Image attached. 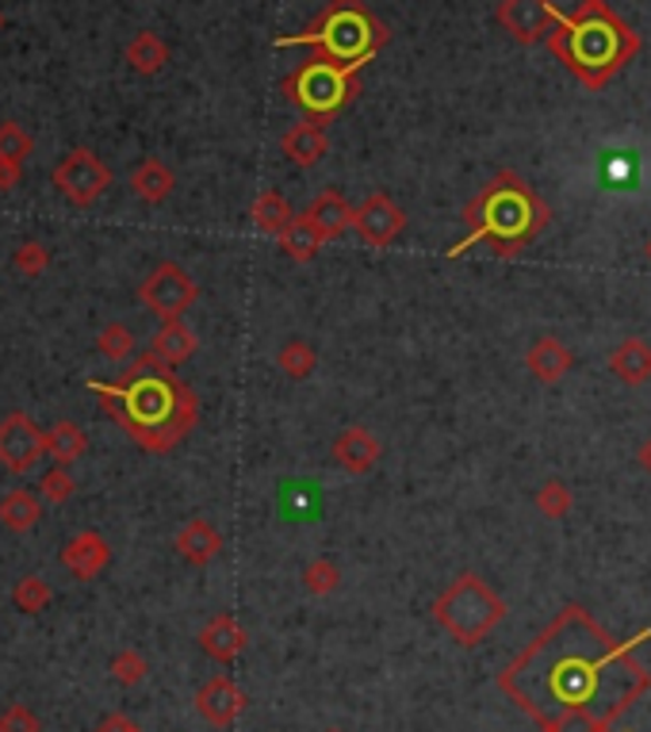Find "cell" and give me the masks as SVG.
<instances>
[{"label":"cell","mask_w":651,"mask_h":732,"mask_svg":"<svg viewBox=\"0 0 651 732\" xmlns=\"http://www.w3.org/2000/svg\"><path fill=\"white\" fill-rule=\"evenodd\" d=\"M651 629L632 641H613L583 606H563L552 625L506 663L499 686L521 713L552 725L555 718H579L613 725L651 691L648 667L637 660Z\"/></svg>","instance_id":"6da1fadb"},{"label":"cell","mask_w":651,"mask_h":732,"mask_svg":"<svg viewBox=\"0 0 651 732\" xmlns=\"http://www.w3.org/2000/svg\"><path fill=\"white\" fill-rule=\"evenodd\" d=\"M100 407L146 453H172L199 422V399L185 380L154 353H142L119 380H92Z\"/></svg>","instance_id":"7a4b0ae2"},{"label":"cell","mask_w":651,"mask_h":732,"mask_svg":"<svg viewBox=\"0 0 651 732\" xmlns=\"http://www.w3.org/2000/svg\"><path fill=\"white\" fill-rule=\"evenodd\" d=\"M549 222L552 208L536 196V188L514 169H502L464 208L467 230L448 246L445 257H464L475 246H487L494 257H517L549 230Z\"/></svg>","instance_id":"3957f363"},{"label":"cell","mask_w":651,"mask_h":732,"mask_svg":"<svg viewBox=\"0 0 651 732\" xmlns=\"http://www.w3.org/2000/svg\"><path fill=\"white\" fill-rule=\"evenodd\" d=\"M549 50L586 89H605L640 55V36L605 0H579L549 36Z\"/></svg>","instance_id":"277c9868"},{"label":"cell","mask_w":651,"mask_h":732,"mask_svg":"<svg viewBox=\"0 0 651 732\" xmlns=\"http://www.w3.org/2000/svg\"><path fill=\"white\" fill-rule=\"evenodd\" d=\"M387 23L364 0H329L307 28L295 36H280L276 47H310L315 58L364 70L387 47Z\"/></svg>","instance_id":"5b68a950"},{"label":"cell","mask_w":651,"mask_h":732,"mask_svg":"<svg viewBox=\"0 0 651 732\" xmlns=\"http://www.w3.org/2000/svg\"><path fill=\"white\" fill-rule=\"evenodd\" d=\"M433 617L456 644L475 649V644H483L494 633V625H502L506 602H502V594H494L483 575L464 572L433 599Z\"/></svg>","instance_id":"8992f818"},{"label":"cell","mask_w":651,"mask_h":732,"mask_svg":"<svg viewBox=\"0 0 651 732\" xmlns=\"http://www.w3.org/2000/svg\"><path fill=\"white\" fill-rule=\"evenodd\" d=\"M280 92L307 119H315V123H334V119L357 100L361 70L326 62V58H310V62L295 66V70L284 77Z\"/></svg>","instance_id":"52a82bcc"},{"label":"cell","mask_w":651,"mask_h":732,"mask_svg":"<svg viewBox=\"0 0 651 732\" xmlns=\"http://www.w3.org/2000/svg\"><path fill=\"white\" fill-rule=\"evenodd\" d=\"M138 299H142L146 311H154L161 323H172V318L188 315V307L199 299V288H196V280L188 277L185 265L161 261L150 269V277L138 284Z\"/></svg>","instance_id":"ba28073f"},{"label":"cell","mask_w":651,"mask_h":732,"mask_svg":"<svg viewBox=\"0 0 651 732\" xmlns=\"http://www.w3.org/2000/svg\"><path fill=\"white\" fill-rule=\"evenodd\" d=\"M42 456H47V429L39 422L23 410L0 418V468L12 476H28L39 468Z\"/></svg>","instance_id":"9c48e42d"},{"label":"cell","mask_w":651,"mask_h":732,"mask_svg":"<svg viewBox=\"0 0 651 732\" xmlns=\"http://www.w3.org/2000/svg\"><path fill=\"white\" fill-rule=\"evenodd\" d=\"M55 185L73 208H92L111 185V169L92 150H73L55 169Z\"/></svg>","instance_id":"30bf717a"},{"label":"cell","mask_w":651,"mask_h":732,"mask_svg":"<svg viewBox=\"0 0 651 732\" xmlns=\"http://www.w3.org/2000/svg\"><path fill=\"white\" fill-rule=\"evenodd\" d=\"M563 12L555 0H502L499 4V28L521 47L533 42H549V36L560 28Z\"/></svg>","instance_id":"8fae6325"},{"label":"cell","mask_w":651,"mask_h":732,"mask_svg":"<svg viewBox=\"0 0 651 732\" xmlns=\"http://www.w3.org/2000/svg\"><path fill=\"white\" fill-rule=\"evenodd\" d=\"M353 230H357V238L364 246L387 249V246H395L398 238H403L406 211L398 208L387 192H372V196H364L357 208H353Z\"/></svg>","instance_id":"7c38bea8"},{"label":"cell","mask_w":651,"mask_h":732,"mask_svg":"<svg viewBox=\"0 0 651 732\" xmlns=\"http://www.w3.org/2000/svg\"><path fill=\"white\" fill-rule=\"evenodd\" d=\"M246 705H249L246 691H241V686L234 683L230 675L207 679V683L196 691V713H199V718H204L211 729H230L234 721H238L241 713H246Z\"/></svg>","instance_id":"4fadbf2b"},{"label":"cell","mask_w":651,"mask_h":732,"mask_svg":"<svg viewBox=\"0 0 651 732\" xmlns=\"http://www.w3.org/2000/svg\"><path fill=\"white\" fill-rule=\"evenodd\" d=\"M108 564H111V545L100 537L97 530L73 533V537H69L66 545H62V567H66L69 575H73V580H81V583L97 580V575Z\"/></svg>","instance_id":"5bb4252c"},{"label":"cell","mask_w":651,"mask_h":732,"mask_svg":"<svg viewBox=\"0 0 651 732\" xmlns=\"http://www.w3.org/2000/svg\"><path fill=\"white\" fill-rule=\"evenodd\" d=\"M246 644H249V633L241 629V622L234 614H215L211 622L199 629V649L219 663H234L246 652Z\"/></svg>","instance_id":"9a60e30c"},{"label":"cell","mask_w":651,"mask_h":732,"mask_svg":"<svg viewBox=\"0 0 651 732\" xmlns=\"http://www.w3.org/2000/svg\"><path fill=\"white\" fill-rule=\"evenodd\" d=\"M329 456H334V464H337L342 472H349V476H364V472L376 468V461H379V442L372 437V429L349 426V429H342V437L334 442Z\"/></svg>","instance_id":"2e32d148"},{"label":"cell","mask_w":651,"mask_h":732,"mask_svg":"<svg viewBox=\"0 0 651 732\" xmlns=\"http://www.w3.org/2000/svg\"><path fill=\"white\" fill-rule=\"evenodd\" d=\"M310 219V227L323 235V243H337L345 230H353V204L345 200L337 188H323V192L310 200V208L303 211Z\"/></svg>","instance_id":"e0dca14e"},{"label":"cell","mask_w":651,"mask_h":732,"mask_svg":"<svg viewBox=\"0 0 651 732\" xmlns=\"http://www.w3.org/2000/svg\"><path fill=\"white\" fill-rule=\"evenodd\" d=\"M280 150H284V158H288L292 166H299V169L318 166V161H323L326 154H329L326 123H315V119H303V123H295L292 131H284Z\"/></svg>","instance_id":"ac0fdd59"},{"label":"cell","mask_w":651,"mask_h":732,"mask_svg":"<svg viewBox=\"0 0 651 732\" xmlns=\"http://www.w3.org/2000/svg\"><path fill=\"white\" fill-rule=\"evenodd\" d=\"M525 365H529V373H533L541 384H560L563 376L575 368V353L563 346L560 338L544 334V338H536L533 346L525 349Z\"/></svg>","instance_id":"d6986e66"},{"label":"cell","mask_w":651,"mask_h":732,"mask_svg":"<svg viewBox=\"0 0 651 732\" xmlns=\"http://www.w3.org/2000/svg\"><path fill=\"white\" fill-rule=\"evenodd\" d=\"M177 553H180V560H185V564L207 567L215 556L223 553V533L215 530V525L207 522V518L185 522V530L177 533Z\"/></svg>","instance_id":"ffe728a7"},{"label":"cell","mask_w":651,"mask_h":732,"mask_svg":"<svg viewBox=\"0 0 651 732\" xmlns=\"http://www.w3.org/2000/svg\"><path fill=\"white\" fill-rule=\"evenodd\" d=\"M196 349H199V338H196V330L185 323V318L161 323L158 334H154V342H150V353H154V357H161L169 368L185 365V360L193 357Z\"/></svg>","instance_id":"44dd1931"},{"label":"cell","mask_w":651,"mask_h":732,"mask_svg":"<svg viewBox=\"0 0 651 732\" xmlns=\"http://www.w3.org/2000/svg\"><path fill=\"white\" fill-rule=\"evenodd\" d=\"M610 373L618 376L621 384L640 387L651 380V346L644 338H624L618 349L610 353Z\"/></svg>","instance_id":"7402d4cb"},{"label":"cell","mask_w":651,"mask_h":732,"mask_svg":"<svg viewBox=\"0 0 651 732\" xmlns=\"http://www.w3.org/2000/svg\"><path fill=\"white\" fill-rule=\"evenodd\" d=\"M42 522V498L28 487H16L0 498V525L8 533H31Z\"/></svg>","instance_id":"603a6c76"},{"label":"cell","mask_w":651,"mask_h":732,"mask_svg":"<svg viewBox=\"0 0 651 732\" xmlns=\"http://www.w3.org/2000/svg\"><path fill=\"white\" fill-rule=\"evenodd\" d=\"M172 188H177V177H172V169L158 158H146L142 166L130 174V192L146 204H165L172 196Z\"/></svg>","instance_id":"cb8c5ba5"},{"label":"cell","mask_w":651,"mask_h":732,"mask_svg":"<svg viewBox=\"0 0 651 732\" xmlns=\"http://www.w3.org/2000/svg\"><path fill=\"white\" fill-rule=\"evenodd\" d=\"M249 215H254L257 230H265V235H276V238H280L284 230H288L292 222L299 219V215L292 211L288 196H284L280 188H265V192H260L257 200H254Z\"/></svg>","instance_id":"d4e9b609"},{"label":"cell","mask_w":651,"mask_h":732,"mask_svg":"<svg viewBox=\"0 0 651 732\" xmlns=\"http://www.w3.org/2000/svg\"><path fill=\"white\" fill-rule=\"evenodd\" d=\"M47 453L55 456L62 468H69V464H77L85 453H89V434H85V429L77 426V422H69V418L55 422L50 434H47Z\"/></svg>","instance_id":"484cf974"},{"label":"cell","mask_w":651,"mask_h":732,"mask_svg":"<svg viewBox=\"0 0 651 732\" xmlns=\"http://www.w3.org/2000/svg\"><path fill=\"white\" fill-rule=\"evenodd\" d=\"M323 246H326V243H323V235H318V230L310 227V219H307V215H299V219H295L292 227L280 235V249L292 257V261H299V265L315 261V257H318V249H323Z\"/></svg>","instance_id":"4316f807"},{"label":"cell","mask_w":651,"mask_h":732,"mask_svg":"<svg viewBox=\"0 0 651 732\" xmlns=\"http://www.w3.org/2000/svg\"><path fill=\"white\" fill-rule=\"evenodd\" d=\"M276 365H280L284 376H292V380H307V376L315 373V365H318V353H315L310 342L288 338L280 346V353H276Z\"/></svg>","instance_id":"83f0119b"},{"label":"cell","mask_w":651,"mask_h":732,"mask_svg":"<svg viewBox=\"0 0 651 732\" xmlns=\"http://www.w3.org/2000/svg\"><path fill=\"white\" fill-rule=\"evenodd\" d=\"M165 58H169V50H165V42L154 36V31H142V36L127 47V62L135 66L138 73H158L165 66Z\"/></svg>","instance_id":"f1b7e54d"},{"label":"cell","mask_w":651,"mask_h":732,"mask_svg":"<svg viewBox=\"0 0 651 732\" xmlns=\"http://www.w3.org/2000/svg\"><path fill=\"white\" fill-rule=\"evenodd\" d=\"M12 602L20 614H42V610L55 602V591H50V583L42 580V575H23L12 587Z\"/></svg>","instance_id":"f546056e"},{"label":"cell","mask_w":651,"mask_h":732,"mask_svg":"<svg viewBox=\"0 0 651 732\" xmlns=\"http://www.w3.org/2000/svg\"><path fill=\"white\" fill-rule=\"evenodd\" d=\"M97 349H100L103 360H111V365H124L130 353H135V334H130L127 323H108L100 330V338H97Z\"/></svg>","instance_id":"4dcf8cb0"},{"label":"cell","mask_w":651,"mask_h":732,"mask_svg":"<svg viewBox=\"0 0 651 732\" xmlns=\"http://www.w3.org/2000/svg\"><path fill=\"white\" fill-rule=\"evenodd\" d=\"M39 495H42V503H50V506H66L69 498L77 495V479L69 476V468H62V464H55L50 472H42V479H39Z\"/></svg>","instance_id":"1f68e13d"},{"label":"cell","mask_w":651,"mask_h":732,"mask_svg":"<svg viewBox=\"0 0 651 732\" xmlns=\"http://www.w3.org/2000/svg\"><path fill=\"white\" fill-rule=\"evenodd\" d=\"M571 487L563 484V479H549L541 491H536V511L544 514V518H552V522H560V518H568L571 514Z\"/></svg>","instance_id":"d6a6232c"},{"label":"cell","mask_w":651,"mask_h":732,"mask_svg":"<svg viewBox=\"0 0 651 732\" xmlns=\"http://www.w3.org/2000/svg\"><path fill=\"white\" fill-rule=\"evenodd\" d=\"M337 583H342V572H337L334 560H310L307 567H303V587L307 594H315V599H323V594L337 591Z\"/></svg>","instance_id":"836d02e7"},{"label":"cell","mask_w":651,"mask_h":732,"mask_svg":"<svg viewBox=\"0 0 651 732\" xmlns=\"http://www.w3.org/2000/svg\"><path fill=\"white\" fill-rule=\"evenodd\" d=\"M146 675H150V663H146L142 652L124 649L111 656V679H116L119 686H138Z\"/></svg>","instance_id":"e575fe53"},{"label":"cell","mask_w":651,"mask_h":732,"mask_svg":"<svg viewBox=\"0 0 651 732\" xmlns=\"http://www.w3.org/2000/svg\"><path fill=\"white\" fill-rule=\"evenodd\" d=\"M12 265L20 269V277H42L50 269V249L42 243H20L12 254Z\"/></svg>","instance_id":"d590c367"},{"label":"cell","mask_w":651,"mask_h":732,"mask_svg":"<svg viewBox=\"0 0 651 732\" xmlns=\"http://www.w3.org/2000/svg\"><path fill=\"white\" fill-rule=\"evenodd\" d=\"M31 154V135H23L16 123L0 127V161H12V166H23V158Z\"/></svg>","instance_id":"8d00e7d4"},{"label":"cell","mask_w":651,"mask_h":732,"mask_svg":"<svg viewBox=\"0 0 651 732\" xmlns=\"http://www.w3.org/2000/svg\"><path fill=\"white\" fill-rule=\"evenodd\" d=\"M0 732H42L39 718H34L31 705H4L0 710Z\"/></svg>","instance_id":"74e56055"},{"label":"cell","mask_w":651,"mask_h":732,"mask_svg":"<svg viewBox=\"0 0 651 732\" xmlns=\"http://www.w3.org/2000/svg\"><path fill=\"white\" fill-rule=\"evenodd\" d=\"M92 732H142V725H135V721L124 718V713H108Z\"/></svg>","instance_id":"f35d334b"},{"label":"cell","mask_w":651,"mask_h":732,"mask_svg":"<svg viewBox=\"0 0 651 732\" xmlns=\"http://www.w3.org/2000/svg\"><path fill=\"white\" fill-rule=\"evenodd\" d=\"M23 177V166H12V161H0V192H8V188H16Z\"/></svg>","instance_id":"ab89813d"},{"label":"cell","mask_w":651,"mask_h":732,"mask_svg":"<svg viewBox=\"0 0 651 732\" xmlns=\"http://www.w3.org/2000/svg\"><path fill=\"white\" fill-rule=\"evenodd\" d=\"M637 456H640V468L651 472V437H648L644 445H640V453H637Z\"/></svg>","instance_id":"60d3db41"},{"label":"cell","mask_w":651,"mask_h":732,"mask_svg":"<svg viewBox=\"0 0 651 732\" xmlns=\"http://www.w3.org/2000/svg\"><path fill=\"white\" fill-rule=\"evenodd\" d=\"M644 254H648V261H651V238H648V246H644Z\"/></svg>","instance_id":"b9f144b4"},{"label":"cell","mask_w":651,"mask_h":732,"mask_svg":"<svg viewBox=\"0 0 651 732\" xmlns=\"http://www.w3.org/2000/svg\"><path fill=\"white\" fill-rule=\"evenodd\" d=\"M326 732H342V729H326Z\"/></svg>","instance_id":"7bdbcfd3"}]
</instances>
